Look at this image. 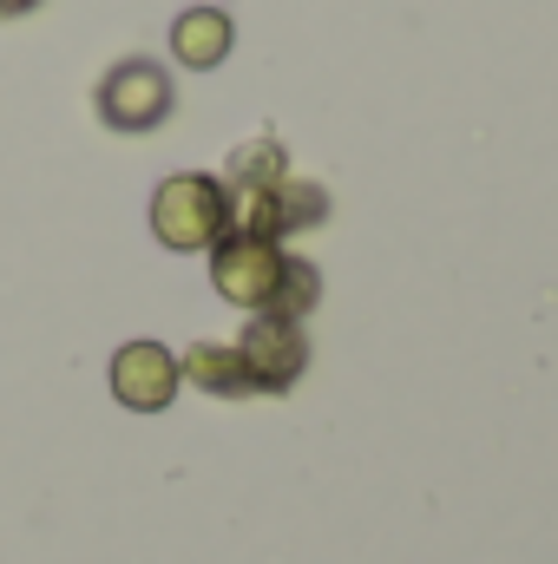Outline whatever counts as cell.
<instances>
[{
    "label": "cell",
    "mask_w": 558,
    "mask_h": 564,
    "mask_svg": "<svg viewBox=\"0 0 558 564\" xmlns=\"http://www.w3.org/2000/svg\"><path fill=\"white\" fill-rule=\"evenodd\" d=\"M237 230V197L224 177L178 171L151 191V237L164 250H217Z\"/></svg>",
    "instance_id": "6da1fadb"
},
{
    "label": "cell",
    "mask_w": 558,
    "mask_h": 564,
    "mask_svg": "<svg viewBox=\"0 0 558 564\" xmlns=\"http://www.w3.org/2000/svg\"><path fill=\"white\" fill-rule=\"evenodd\" d=\"M93 106H99V119H106L112 132H151V126L178 106V93H171V73H164L158 59H119V66L99 79Z\"/></svg>",
    "instance_id": "7a4b0ae2"
},
{
    "label": "cell",
    "mask_w": 558,
    "mask_h": 564,
    "mask_svg": "<svg viewBox=\"0 0 558 564\" xmlns=\"http://www.w3.org/2000/svg\"><path fill=\"white\" fill-rule=\"evenodd\" d=\"M282 243L270 237H250V230H230L217 250H211V282H217V295L224 302H237V308H270V295H277L282 282Z\"/></svg>",
    "instance_id": "3957f363"
},
{
    "label": "cell",
    "mask_w": 558,
    "mask_h": 564,
    "mask_svg": "<svg viewBox=\"0 0 558 564\" xmlns=\"http://www.w3.org/2000/svg\"><path fill=\"white\" fill-rule=\"evenodd\" d=\"M237 355H244V375H250L257 394H289V388L302 381V368H309V335H302V322L257 315V322L244 328Z\"/></svg>",
    "instance_id": "277c9868"
},
{
    "label": "cell",
    "mask_w": 558,
    "mask_h": 564,
    "mask_svg": "<svg viewBox=\"0 0 558 564\" xmlns=\"http://www.w3.org/2000/svg\"><path fill=\"white\" fill-rule=\"evenodd\" d=\"M106 381H112V401H119V408H132V414H164L171 394L184 388V368H178V355H171L164 341H126V348L112 355Z\"/></svg>",
    "instance_id": "5b68a950"
},
{
    "label": "cell",
    "mask_w": 558,
    "mask_h": 564,
    "mask_svg": "<svg viewBox=\"0 0 558 564\" xmlns=\"http://www.w3.org/2000/svg\"><path fill=\"white\" fill-rule=\"evenodd\" d=\"M244 224L237 230H250V237H296V230H315L322 217H329V191L322 184H302V177H282L270 191H257V197H244V210H237Z\"/></svg>",
    "instance_id": "8992f818"
},
{
    "label": "cell",
    "mask_w": 558,
    "mask_h": 564,
    "mask_svg": "<svg viewBox=\"0 0 558 564\" xmlns=\"http://www.w3.org/2000/svg\"><path fill=\"white\" fill-rule=\"evenodd\" d=\"M230 40H237V26H230L224 7H184V13L171 20V53H178L184 66H197V73L224 66V59H230Z\"/></svg>",
    "instance_id": "52a82bcc"
},
{
    "label": "cell",
    "mask_w": 558,
    "mask_h": 564,
    "mask_svg": "<svg viewBox=\"0 0 558 564\" xmlns=\"http://www.w3.org/2000/svg\"><path fill=\"white\" fill-rule=\"evenodd\" d=\"M178 368H184V381H191V388H204V394H217V401L257 394V388H250V375H244L237 341H197L191 355H178Z\"/></svg>",
    "instance_id": "ba28073f"
},
{
    "label": "cell",
    "mask_w": 558,
    "mask_h": 564,
    "mask_svg": "<svg viewBox=\"0 0 558 564\" xmlns=\"http://www.w3.org/2000/svg\"><path fill=\"white\" fill-rule=\"evenodd\" d=\"M289 177V151L277 139H250L230 151V164H224V184H230V197L244 191V197H257V191H270Z\"/></svg>",
    "instance_id": "9c48e42d"
},
{
    "label": "cell",
    "mask_w": 558,
    "mask_h": 564,
    "mask_svg": "<svg viewBox=\"0 0 558 564\" xmlns=\"http://www.w3.org/2000/svg\"><path fill=\"white\" fill-rule=\"evenodd\" d=\"M315 302H322V276H315V263H309V257H282V282H277V295H270V308H264V315L302 322Z\"/></svg>",
    "instance_id": "30bf717a"
},
{
    "label": "cell",
    "mask_w": 558,
    "mask_h": 564,
    "mask_svg": "<svg viewBox=\"0 0 558 564\" xmlns=\"http://www.w3.org/2000/svg\"><path fill=\"white\" fill-rule=\"evenodd\" d=\"M40 0H0V13H33Z\"/></svg>",
    "instance_id": "8fae6325"
}]
</instances>
